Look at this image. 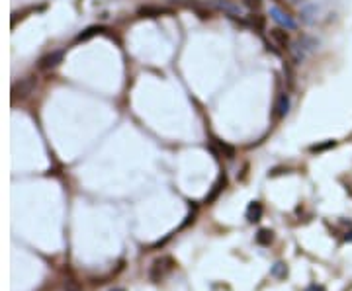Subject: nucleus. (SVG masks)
I'll return each instance as SVG.
<instances>
[{
  "label": "nucleus",
  "instance_id": "obj_4",
  "mask_svg": "<svg viewBox=\"0 0 352 291\" xmlns=\"http://www.w3.org/2000/svg\"><path fill=\"white\" fill-rule=\"evenodd\" d=\"M288 109H290V96L284 92V94L278 96V100H276V106H274V117H276V119L286 117Z\"/></svg>",
  "mask_w": 352,
  "mask_h": 291
},
{
  "label": "nucleus",
  "instance_id": "obj_8",
  "mask_svg": "<svg viewBox=\"0 0 352 291\" xmlns=\"http://www.w3.org/2000/svg\"><path fill=\"white\" fill-rule=\"evenodd\" d=\"M100 32H102V28H100V26H90V28H86V30H84L82 34H78L74 41H76V43H82V41H88V39H92L94 36H98Z\"/></svg>",
  "mask_w": 352,
  "mask_h": 291
},
{
  "label": "nucleus",
  "instance_id": "obj_16",
  "mask_svg": "<svg viewBox=\"0 0 352 291\" xmlns=\"http://www.w3.org/2000/svg\"><path fill=\"white\" fill-rule=\"evenodd\" d=\"M344 240H346V242H352V231H350V233H346V235H344Z\"/></svg>",
  "mask_w": 352,
  "mask_h": 291
},
{
  "label": "nucleus",
  "instance_id": "obj_15",
  "mask_svg": "<svg viewBox=\"0 0 352 291\" xmlns=\"http://www.w3.org/2000/svg\"><path fill=\"white\" fill-rule=\"evenodd\" d=\"M305 291H325V289H323L321 285H311V287H307Z\"/></svg>",
  "mask_w": 352,
  "mask_h": 291
},
{
  "label": "nucleus",
  "instance_id": "obj_5",
  "mask_svg": "<svg viewBox=\"0 0 352 291\" xmlns=\"http://www.w3.org/2000/svg\"><path fill=\"white\" fill-rule=\"evenodd\" d=\"M262 211H264V207H262L260 201H250L248 207H246V221H248V223H256V221H260Z\"/></svg>",
  "mask_w": 352,
  "mask_h": 291
},
{
  "label": "nucleus",
  "instance_id": "obj_10",
  "mask_svg": "<svg viewBox=\"0 0 352 291\" xmlns=\"http://www.w3.org/2000/svg\"><path fill=\"white\" fill-rule=\"evenodd\" d=\"M217 8H221V10H225L229 16H233V18H241L243 14H241V8L239 6H235V4H229V2H221V0H217Z\"/></svg>",
  "mask_w": 352,
  "mask_h": 291
},
{
  "label": "nucleus",
  "instance_id": "obj_13",
  "mask_svg": "<svg viewBox=\"0 0 352 291\" xmlns=\"http://www.w3.org/2000/svg\"><path fill=\"white\" fill-rule=\"evenodd\" d=\"M333 147H336V141H327V143H323V145H313L311 147V153H323V151L333 149Z\"/></svg>",
  "mask_w": 352,
  "mask_h": 291
},
{
  "label": "nucleus",
  "instance_id": "obj_11",
  "mask_svg": "<svg viewBox=\"0 0 352 291\" xmlns=\"http://www.w3.org/2000/svg\"><path fill=\"white\" fill-rule=\"evenodd\" d=\"M272 275H274V277H278V279H284V277L288 275V266H286L284 262L274 264V268H272Z\"/></svg>",
  "mask_w": 352,
  "mask_h": 291
},
{
  "label": "nucleus",
  "instance_id": "obj_1",
  "mask_svg": "<svg viewBox=\"0 0 352 291\" xmlns=\"http://www.w3.org/2000/svg\"><path fill=\"white\" fill-rule=\"evenodd\" d=\"M176 270V260L172 256H160L157 258L153 264H151V270H149V277H151V281H162L166 275H170V273Z\"/></svg>",
  "mask_w": 352,
  "mask_h": 291
},
{
  "label": "nucleus",
  "instance_id": "obj_2",
  "mask_svg": "<svg viewBox=\"0 0 352 291\" xmlns=\"http://www.w3.org/2000/svg\"><path fill=\"white\" fill-rule=\"evenodd\" d=\"M268 14H270V18L274 20L280 28H284V30H296L298 28V24L294 22V18L290 16V14H286L282 8H278V6H270V10H268Z\"/></svg>",
  "mask_w": 352,
  "mask_h": 291
},
{
  "label": "nucleus",
  "instance_id": "obj_9",
  "mask_svg": "<svg viewBox=\"0 0 352 291\" xmlns=\"http://www.w3.org/2000/svg\"><path fill=\"white\" fill-rule=\"evenodd\" d=\"M225 184H227V178H225V174H221V176H219V180L213 184V190H211V194L208 196V198H206V203H210V201L215 200V198L219 196V192L225 188Z\"/></svg>",
  "mask_w": 352,
  "mask_h": 291
},
{
  "label": "nucleus",
  "instance_id": "obj_6",
  "mask_svg": "<svg viewBox=\"0 0 352 291\" xmlns=\"http://www.w3.org/2000/svg\"><path fill=\"white\" fill-rule=\"evenodd\" d=\"M270 39L278 45V47H288L290 45V36L284 32V28H274V30H270Z\"/></svg>",
  "mask_w": 352,
  "mask_h": 291
},
{
  "label": "nucleus",
  "instance_id": "obj_17",
  "mask_svg": "<svg viewBox=\"0 0 352 291\" xmlns=\"http://www.w3.org/2000/svg\"><path fill=\"white\" fill-rule=\"evenodd\" d=\"M112 291H125V289H122V287H116V289H112Z\"/></svg>",
  "mask_w": 352,
  "mask_h": 291
},
{
  "label": "nucleus",
  "instance_id": "obj_12",
  "mask_svg": "<svg viewBox=\"0 0 352 291\" xmlns=\"http://www.w3.org/2000/svg\"><path fill=\"white\" fill-rule=\"evenodd\" d=\"M166 10H158V8H141L139 14H145V16H151V18H155V16H160V14H164Z\"/></svg>",
  "mask_w": 352,
  "mask_h": 291
},
{
  "label": "nucleus",
  "instance_id": "obj_14",
  "mask_svg": "<svg viewBox=\"0 0 352 291\" xmlns=\"http://www.w3.org/2000/svg\"><path fill=\"white\" fill-rule=\"evenodd\" d=\"M245 4L250 10H258V8L262 6V0H245Z\"/></svg>",
  "mask_w": 352,
  "mask_h": 291
},
{
  "label": "nucleus",
  "instance_id": "obj_3",
  "mask_svg": "<svg viewBox=\"0 0 352 291\" xmlns=\"http://www.w3.org/2000/svg\"><path fill=\"white\" fill-rule=\"evenodd\" d=\"M63 55H65V51H55V53L45 55V57L39 61V69L49 71V69H53V67H57V65L63 61Z\"/></svg>",
  "mask_w": 352,
  "mask_h": 291
},
{
  "label": "nucleus",
  "instance_id": "obj_7",
  "mask_svg": "<svg viewBox=\"0 0 352 291\" xmlns=\"http://www.w3.org/2000/svg\"><path fill=\"white\" fill-rule=\"evenodd\" d=\"M256 244H260V246H270V242L274 240V233L270 231V229H260L258 233H256Z\"/></svg>",
  "mask_w": 352,
  "mask_h": 291
}]
</instances>
